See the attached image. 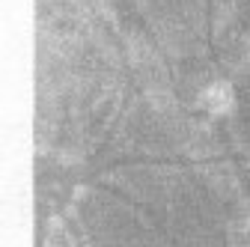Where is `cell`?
Listing matches in <instances>:
<instances>
[{"mask_svg":"<svg viewBox=\"0 0 250 247\" xmlns=\"http://www.w3.org/2000/svg\"><path fill=\"white\" fill-rule=\"evenodd\" d=\"M232 104V92L227 83H214L206 89V107L208 110H227Z\"/></svg>","mask_w":250,"mask_h":247,"instance_id":"obj_1","label":"cell"}]
</instances>
